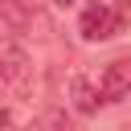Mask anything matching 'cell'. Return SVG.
<instances>
[{"label": "cell", "mask_w": 131, "mask_h": 131, "mask_svg": "<svg viewBox=\"0 0 131 131\" xmlns=\"http://www.w3.org/2000/svg\"><path fill=\"white\" fill-rule=\"evenodd\" d=\"M0 74H4V82H8L12 94L29 90V82H33V57L25 53V45H16V41L0 45Z\"/></svg>", "instance_id": "1"}, {"label": "cell", "mask_w": 131, "mask_h": 131, "mask_svg": "<svg viewBox=\"0 0 131 131\" xmlns=\"http://www.w3.org/2000/svg\"><path fill=\"white\" fill-rule=\"evenodd\" d=\"M119 25H123V16L111 8V4H86L82 8V16H78V33H82V41H106V37H115L119 33Z\"/></svg>", "instance_id": "2"}, {"label": "cell", "mask_w": 131, "mask_h": 131, "mask_svg": "<svg viewBox=\"0 0 131 131\" xmlns=\"http://www.w3.org/2000/svg\"><path fill=\"white\" fill-rule=\"evenodd\" d=\"M98 90H102L106 102H123V98L131 94V61H127V57L106 61V70H102V78H98Z\"/></svg>", "instance_id": "3"}, {"label": "cell", "mask_w": 131, "mask_h": 131, "mask_svg": "<svg viewBox=\"0 0 131 131\" xmlns=\"http://www.w3.org/2000/svg\"><path fill=\"white\" fill-rule=\"evenodd\" d=\"M98 102H106V98H102V90H98L86 74H74V78H70V106H74L78 115H94V111H98Z\"/></svg>", "instance_id": "4"}, {"label": "cell", "mask_w": 131, "mask_h": 131, "mask_svg": "<svg viewBox=\"0 0 131 131\" xmlns=\"http://www.w3.org/2000/svg\"><path fill=\"white\" fill-rule=\"evenodd\" d=\"M0 25H8L12 33H25V29L33 25L29 0H0Z\"/></svg>", "instance_id": "5"}, {"label": "cell", "mask_w": 131, "mask_h": 131, "mask_svg": "<svg viewBox=\"0 0 131 131\" xmlns=\"http://www.w3.org/2000/svg\"><path fill=\"white\" fill-rule=\"evenodd\" d=\"M12 123H16V115H12L8 106H0V127H12Z\"/></svg>", "instance_id": "6"}, {"label": "cell", "mask_w": 131, "mask_h": 131, "mask_svg": "<svg viewBox=\"0 0 131 131\" xmlns=\"http://www.w3.org/2000/svg\"><path fill=\"white\" fill-rule=\"evenodd\" d=\"M0 98H12V90H8V82H4V74H0Z\"/></svg>", "instance_id": "7"}, {"label": "cell", "mask_w": 131, "mask_h": 131, "mask_svg": "<svg viewBox=\"0 0 131 131\" xmlns=\"http://www.w3.org/2000/svg\"><path fill=\"white\" fill-rule=\"evenodd\" d=\"M119 4H123V8H131V0H119Z\"/></svg>", "instance_id": "8"}, {"label": "cell", "mask_w": 131, "mask_h": 131, "mask_svg": "<svg viewBox=\"0 0 131 131\" xmlns=\"http://www.w3.org/2000/svg\"><path fill=\"white\" fill-rule=\"evenodd\" d=\"M57 4H74V0H57Z\"/></svg>", "instance_id": "9"}]
</instances>
